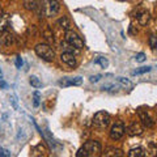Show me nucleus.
<instances>
[{
	"mask_svg": "<svg viewBox=\"0 0 157 157\" xmlns=\"http://www.w3.org/2000/svg\"><path fill=\"white\" fill-rule=\"evenodd\" d=\"M128 157H144L145 156V152L144 149L141 148V147H136V148H132L128 151V153H127Z\"/></svg>",
	"mask_w": 157,
	"mask_h": 157,
	"instance_id": "f3484780",
	"label": "nucleus"
},
{
	"mask_svg": "<svg viewBox=\"0 0 157 157\" xmlns=\"http://www.w3.org/2000/svg\"><path fill=\"white\" fill-rule=\"evenodd\" d=\"M43 36H45V39H46L48 43H52L54 42V37H52L54 34H52V30H51L50 28H47L46 30L43 32Z\"/></svg>",
	"mask_w": 157,
	"mask_h": 157,
	"instance_id": "4be33fe9",
	"label": "nucleus"
},
{
	"mask_svg": "<svg viewBox=\"0 0 157 157\" xmlns=\"http://www.w3.org/2000/svg\"><path fill=\"white\" fill-rule=\"evenodd\" d=\"M24 8L28 9V11L38 12L39 14L45 13V11H43V6L39 3V0H24Z\"/></svg>",
	"mask_w": 157,
	"mask_h": 157,
	"instance_id": "0eeeda50",
	"label": "nucleus"
},
{
	"mask_svg": "<svg viewBox=\"0 0 157 157\" xmlns=\"http://www.w3.org/2000/svg\"><path fill=\"white\" fill-rule=\"evenodd\" d=\"M137 114H139V118L141 121V123H143L144 127H147V128H151V127H153L155 122L153 119H152V117L149 115V113L144 110V109H139L137 110Z\"/></svg>",
	"mask_w": 157,
	"mask_h": 157,
	"instance_id": "6e6552de",
	"label": "nucleus"
},
{
	"mask_svg": "<svg viewBox=\"0 0 157 157\" xmlns=\"http://www.w3.org/2000/svg\"><path fill=\"white\" fill-rule=\"evenodd\" d=\"M59 9H60V3L58 0H43V11L47 16L58 13Z\"/></svg>",
	"mask_w": 157,
	"mask_h": 157,
	"instance_id": "423d86ee",
	"label": "nucleus"
},
{
	"mask_svg": "<svg viewBox=\"0 0 157 157\" xmlns=\"http://www.w3.org/2000/svg\"><path fill=\"white\" fill-rule=\"evenodd\" d=\"M135 60L137 62V63H143L144 60H145V54L144 52H139L137 55L135 56Z\"/></svg>",
	"mask_w": 157,
	"mask_h": 157,
	"instance_id": "a878e982",
	"label": "nucleus"
},
{
	"mask_svg": "<svg viewBox=\"0 0 157 157\" xmlns=\"http://www.w3.org/2000/svg\"><path fill=\"white\" fill-rule=\"evenodd\" d=\"M58 84L63 86V88H67V86H78L82 84V78L81 77H73V78H70V77H64L62 80L58 81Z\"/></svg>",
	"mask_w": 157,
	"mask_h": 157,
	"instance_id": "1a4fd4ad",
	"label": "nucleus"
},
{
	"mask_svg": "<svg viewBox=\"0 0 157 157\" xmlns=\"http://www.w3.org/2000/svg\"><path fill=\"white\" fill-rule=\"evenodd\" d=\"M66 41L70 43L71 46H73L76 48V50H81V48H84L85 45H84V41L81 39V37L78 36V34L76 32L73 30H67L66 32Z\"/></svg>",
	"mask_w": 157,
	"mask_h": 157,
	"instance_id": "7ed1b4c3",
	"label": "nucleus"
},
{
	"mask_svg": "<svg viewBox=\"0 0 157 157\" xmlns=\"http://www.w3.org/2000/svg\"><path fill=\"white\" fill-rule=\"evenodd\" d=\"M0 156H11V153L7 149H0Z\"/></svg>",
	"mask_w": 157,
	"mask_h": 157,
	"instance_id": "c756f323",
	"label": "nucleus"
},
{
	"mask_svg": "<svg viewBox=\"0 0 157 157\" xmlns=\"http://www.w3.org/2000/svg\"><path fill=\"white\" fill-rule=\"evenodd\" d=\"M94 63H96V64H100L102 68H107V66H109V60H107L106 58H104V56L97 58L94 60Z\"/></svg>",
	"mask_w": 157,
	"mask_h": 157,
	"instance_id": "412c9836",
	"label": "nucleus"
},
{
	"mask_svg": "<svg viewBox=\"0 0 157 157\" xmlns=\"http://www.w3.org/2000/svg\"><path fill=\"white\" fill-rule=\"evenodd\" d=\"M60 60H62V63H64V64L68 67H76V64H77L75 55H73L72 52H68V51H64L62 54Z\"/></svg>",
	"mask_w": 157,
	"mask_h": 157,
	"instance_id": "9d476101",
	"label": "nucleus"
},
{
	"mask_svg": "<svg viewBox=\"0 0 157 157\" xmlns=\"http://www.w3.org/2000/svg\"><path fill=\"white\" fill-rule=\"evenodd\" d=\"M136 20H137V22H139L141 26H145L149 22V20H151V14H149L148 11L141 9V11H139L136 13Z\"/></svg>",
	"mask_w": 157,
	"mask_h": 157,
	"instance_id": "ddd939ff",
	"label": "nucleus"
},
{
	"mask_svg": "<svg viewBox=\"0 0 157 157\" xmlns=\"http://www.w3.org/2000/svg\"><path fill=\"white\" fill-rule=\"evenodd\" d=\"M21 66H22V59H21V56H17L16 58V67L21 68Z\"/></svg>",
	"mask_w": 157,
	"mask_h": 157,
	"instance_id": "bb28decb",
	"label": "nucleus"
},
{
	"mask_svg": "<svg viewBox=\"0 0 157 157\" xmlns=\"http://www.w3.org/2000/svg\"><path fill=\"white\" fill-rule=\"evenodd\" d=\"M136 33H137V30H135V29H134V25H130V34H131V36H135Z\"/></svg>",
	"mask_w": 157,
	"mask_h": 157,
	"instance_id": "7c9ffc66",
	"label": "nucleus"
},
{
	"mask_svg": "<svg viewBox=\"0 0 157 157\" xmlns=\"http://www.w3.org/2000/svg\"><path fill=\"white\" fill-rule=\"evenodd\" d=\"M117 81H118V84H121L123 88H126V89H132V88H134V82L130 81L128 78H126V77H118Z\"/></svg>",
	"mask_w": 157,
	"mask_h": 157,
	"instance_id": "a211bd4d",
	"label": "nucleus"
},
{
	"mask_svg": "<svg viewBox=\"0 0 157 157\" xmlns=\"http://www.w3.org/2000/svg\"><path fill=\"white\" fill-rule=\"evenodd\" d=\"M11 102H12V105H13L14 109H18V106H17V101H16V97H14V96H12V97H11Z\"/></svg>",
	"mask_w": 157,
	"mask_h": 157,
	"instance_id": "c85d7f7f",
	"label": "nucleus"
},
{
	"mask_svg": "<svg viewBox=\"0 0 157 157\" xmlns=\"http://www.w3.org/2000/svg\"><path fill=\"white\" fill-rule=\"evenodd\" d=\"M143 126H141L139 122H132V123L127 127V134L130 136H139L143 134Z\"/></svg>",
	"mask_w": 157,
	"mask_h": 157,
	"instance_id": "9b49d317",
	"label": "nucleus"
},
{
	"mask_svg": "<svg viewBox=\"0 0 157 157\" xmlns=\"http://www.w3.org/2000/svg\"><path fill=\"white\" fill-rule=\"evenodd\" d=\"M149 46L152 47V48H157V36H152L149 37Z\"/></svg>",
	"mask_w": 157,
	"mask_h": 157,
	"instance_id": "393cba45",
	"label": "nucleus"
},
{
	"mask_svg": "<svg viewBox=\"0 0 157 157\" xmlns=\"http://www.w3.org/2000/svg\"><path fill=\"white\" fill-rule=\"evenodd\" d=\"M152 70V67H141L139 68V70H136L132 72V75H141V73H147V72H149Z\"/></svg>",
	"mask_w": 157,
	"mask_h": 157,
	"instance_id": "b1692460",
	"label": "nucleus"
},
{
	"mask_svg": "<svg viewBox=\"0 0 157 157\" xmlns=\"http://www.w3.org/2000/svg\"><path fill=\"white\" fill-rule=\"evenodd\" d=\"M0 80H3V72H2V70H0Z\"/></svg>",
	"mask_w": 157,
	"mask_h": 157,
	"instance_id": "473e14b6",
	"label": "nucleus"
},
{
	"mask_svg": "<svg viewBox=\"0 0 157 157\" xmlns=\"http://www.w3.org/2000/svg\"><path fill=\"white\" fill-rule=\"evenodd\" d=\"M4 14V12H3V8H2V6H0V17H2Z\"/></svg>",
	"mask_w": 157,
	"mask_h": 157,
	"instance_id": "2f4dec72",
	"label": "nucleus"
},
{
	"mask_svg": "<svg viewBox=\"0 0 157 157\" xmlns=\"http://www.w3.org/2000/svg\"><path fill=\"white\" fill-rule=\"evenodd\" d=\"M58 26L60 28V29H63V30H70L71 29V26H72V24H71V21H70V18H68L67 16H63V17H60L58 20Z\"/></svg>",
	"mask_w": 157,
	"mask_h": 157,
	"instance_id": "dca6fc26",
	"label": "nucleus"
},
{
	"mask_svg": "<svg viewBox=\"0 0 157 157\" xmlns=\"http://www.w3.org/2000/svg\"><path fill=\"white\" fill-rule=\"evenodd\" d=\"M39 102H41V94L38 92H34L33 93V105L38 107L39 106Z\"/></svg>",
	"mask_w": 157,
	"mask_h": 157,
	"instance_id": "5701e85b",
	"label": "nucleus"
},
{
	"mask_svg": "<svg viewBox=\"0 0 157 157\" xmlns=\"http://www.w3.org/2000/svg\"><path fill=\"white\" fill-rule=\"evenodd\" d=\"M110 123V114L107 111H98L93 117V124L98 128H105Z\"/></svg>",
	"mask_w": 157,
	"mask_h": 157,
	"instance_id": "20e7f679",
	"label": "nucleus"
},
{
	"mask_svg": "<svg viewBox=\"0 0 157 157\" xmlns=\"http://www.w3.org/2000/svg\"><path fill=\"white\" fill-rule=\"evenodd\" d=\"M102 155L106 156V157H122L124 153H123V151L119 149V148H113V147H109V148H107Z\"/></svg>",
	"mask_w": 157,
	"mask_h": 157,
	"instance_id": "4468645a",
	"label": "nucleus"
},
{
	"mask_svg": "<svg viewBox=\"0 0 157 157\" xmlns=\"http://www.w3.org/2000/svg\"><path fill=\"white\" fill-rule=\"evenodd\" d=\"M45 152H46L45 147L42 144H38L32 149V156H45Z\"/></svg>",
	"mask_w": 157,
	"mask_h": 157,
	"instance_id": "6ab92c4d",
	"label": "nucleus"
},
{
	"mask_svg": "<svg viewBox=\"0 0 157 157\" xmlns=\"http://www.w3.org/2000/svg\"><path fill=\"white\" fill-rule=\"evenodd\" d=\"M101 151H102V145L98 140H88L86 143H84L80 147L76 156L77 157H93V156L101 155Z\"/></svg>",
	"mask_w": 157,
	"mask_h": 157,
	"instance_id": "f257e3e1",
	"label": "nucleus"
},
{
	"mask_svg": "<svg viewBox=\"0 0 157 157\" xmlns=\"http://www.w3.org/2000/svg\"><path fill=\"white\" fill-rule=\"evenodd\" d=\"M14 43V36L8 30L3 33V36L0 37V46L3 47H11Z\"/></svg>",
	"mask_w": 157,
	"mask_h": 157,
	"instance_id": "f8f14e48",
	"label": "nucleus"
},
{
	"mask_svg": "<svg viewBox=\"0 0 157 157\" xmlns=\"http://www.w3.org/2000/svg\"><path fill=\"white\" fill-rule=\"evenodd\" d=\"M9 25H11V20H9V14H3L0 17V33H4L8 30Z\"/></svg>",
	"mask_w": 157,
	"mask_h": 157,
	"instance_id": "2eb2a0df",
	"label": "nucleus"
},
{
	"mask_svg": "<svg viewBox=\"0 0 157 157\" xmlns=\"http://www.w3.org/2000/svg\"><path fill=\"white\" fill-rule=\"evenodd\" d=\"M102 76L101 75H96V76H92L90 77V82H97V81H100V78H101Z\"/></svg>",
	"mask_w": 157,
	"mask_h": 157,
	"instance_id": "cd10ccee",
	"label": "nucleus"
},
{
	"mask_svg": "<svg viewBox=\"0 0 157 157\" xmlns=\"http://www.w3.org/2000/svg\"><path fill=\"white\" fill-rule=\"evenodd\" d=\"M124 132H126L124 124L122 123V122H115L110 128V139L114 140V141L121 140L122 137L124 136Z\"/></svg>",
	"mask_w": 157,
	"mask_h": 157,
	"instance_id": "39448f33",
	"label": "nucleus"
},
{
	"mask_svg": "<svg viewBox=\"0 0 157 157\" xmlns=\"http://www.w3.org/2000/svg\"><path fill=\"white\" fill-rule=\"evenodd\" d=\"M30 85L33 86V88H36V89H38V88H41L42 86V82H41V80L37 77V76H30Z\"/></svg>",
	"mask_w": 157,
	"mask_h": 157,
	"instance_id": "aec40b11",
	"label": "nucleus"
},
{
	"mask_svg": "<svg viewBox=\"0 0 157 157\" xmlns=\"http://www.w3.org/2000/svg\"><path fill=\"white\" fill-rule=\"evenodd\" d=\"M34 51H36V54L39 58L46 62H52L55 59V51L52 50L48 43H38L34 47Z\"/></svg>",
	"mask_w": 157,
	"mask_h": 157,
	"instance_id": "f03ea898",
	"label": "nucleus"
}]
</instances>
